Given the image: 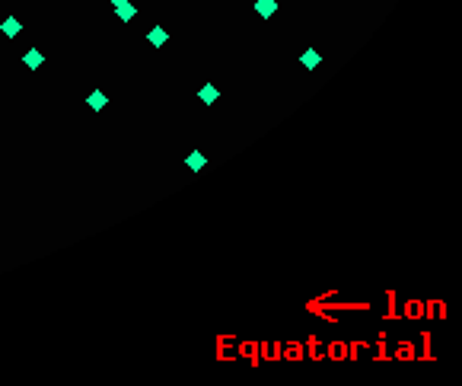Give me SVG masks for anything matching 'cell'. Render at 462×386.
<instances>
[{"label": "cell", "mask_w": 462, "mask_h": 386, "mask_svg": "<svg viewBox=\"0 0 462 386\" xmlns=\"http://www.w3.org/2000/svg\"><path fill=\"white\" fill-rule=\"evenodd\" d=\"M255 13L262 16V19H271V16L277 13V0H255Z\"/></svg>", "instance_id": "1"}, {"label": "cell", "mask_w": 462, "mask_h": 386, "mask_svg": "<svg viewBox=\"0 0 462 386\" xmlns=\"http://www.w3.org/2000/svg\"><path fill=\"white\" fill-rule=\"evenodd\" d=\"M185 166H188L191 172H201V170L207 166V156L201 154V150H195V154H188V156H185Z\"/></svg>", "instance_id": "2"}, {"label": "cell", "mask_w": 462, "mask_h": 386, "mask_svg": "<svg viewBox=\"0 0 462 386\" xmlns=\"http://www.w3.org/2000/svg\"><path fill=\"white\" fill-rule=\"evenodd\" d=\"M217 96H220V90H217L214 83H204L201 90H198V99L204 102V106H214V102H217Z\"/></svg>", "instance_id": "3"}, {"label": "cell", "mask_w": 462, "mask_h": 386, "mask_svg": "<svg viewBox=\"0 0 462 386\" xmlns=\"http://www.w3.org/2000/svg\"><path fill=\"white\" fill-rule=\"evenodd\" d=\"M300 64H303L306 70H316L319 64H322V58H319V51H316V48H306V51L300 54Z\"/></svg>", "instance_id": "4"}, {"label": "cell", "mask_w": 462, "mask_h": 386, "mask_svg": "<svg viewBox=\"0 0 462 386\" xmlns=\"http://www.w3.org/2000/svg\"><path fill=\"white\" fill-rule=\"evenodd\" d=\"M86 106H90L92 112H102V108L108 106V96H106V93H99V90H92V93L86 96Z\"/></svg>", "instance_id": "5"}, {"label": "cell", "mask_w": 462, "mask_h": 386, "mask_svg": "<svg viewBox=\"0 0 462 386\" xmlns=\"http://www.w3.org/2000/svg\"><path fill=\"white\" fill-rule=\"evenodd\" d=\"M147 39H150V45H153V48H163L169 35H166V29H163V26H153V29L147 32Z\"/></svg>", "instance_id": "6"}, {"label": "cell", "mask_w": 462, "mask_h": 386, "mask_svg": "<svg viewBox=\"0 0 462 386\" xmlns=\"http://www.w3.org/2000/svg\"><path fill=\"white\" fill-rule=\"evenodd\" d=\"M42 61H45V58H42V51H38V48H29V51H26V58H23V64L29 70H38L42 67Z\"/></svg>", "instance_id": "7"}, {"label": "cell", "mask_w": 462, "mask_h": 386, "mask_svg": "<svg viewBox=\"0 0 462 386\" xmlns=\"http://www.w3.org/2000/svg\"><path fill=\"white\" fill-rule=\"evenodd\" d=\"M115 16H118L122 23H131V19L137 16V7H134V3L128 0V3H122V7H115Z\"/></svg>", "instance_id": "8"}, {"label": "cell", "mask_w": 462, "mask_h": 386, "mask_svg": "<svg viewBox=\"0 0 462 386\" xmlns=\"http://www.w3.org/2000/svg\"><path fill=\"white\" fill-rule=\"evenodd\" d=\"M0 32H3L7 39H13V35H19V19H16V16H7V19L0 23Z\"/></svg>", "instance_id": "9"}, {"label": "cell", "mask_w": 462, "mask_h": 386, "mask_svg": "<svg viewBox=\"0 0 462 386\" xmlns=\"http://www.w3.org/2000/svg\"><path fill=\"white\" fill-rule=\"evenodd\" d=\"M122 3H128V0H112V7H122Z\"/></svg>", "instance_id": "10"}]
</instances>
